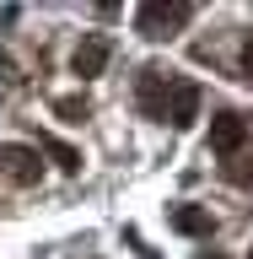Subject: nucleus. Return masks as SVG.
Wrapping results in <instances>:
<instances>
[{
  "mask_svg": "<svg viewBox=\"0 0 253 259\" xmlns=\"http://www.w3.org/2000/svg\"><path fill=\"white\" fill-rule=\"evenodd\" d=\"M108 54H113V44L103 38V32H92V38H81V44H76L70 70H76L81 81H92V76H103V70H108Z\"/></svg>",
  "mask_w": 253,
  "mask_h": 259,
  "instance_id": "obj_5",
  "label": "nucleus"
},
{
  "mask_svg": "<svg viewBox=\"0 0 253 259\" xmlns=\"http://www.w3.org/2000/svg\"><path fill=\"white\" fill-rule=\"evenodd\" d=\"M173 227L183 232V238H205L216 222H210V210H199V205H178L173 210Z\"/></svg>",
  "mask_w": 253,
  "mask_h": 259,
  "instance_id": "obj_7",
  "label": "nucleus"
},
{
  "mask_svg": "<svg viewBox=\"0 0 253 259\" xmlns=\"http://www.w3.org/2000/svg\"><path fill=\"white\" fill-rule=\"evenodd\" d=\"M54 113L70 119V124H81V119H86V97H54Z\"/></svg>",
  "mask_w": 253,
  "mask_h": 259,
  "instance_id": "obj_9",
  "label": "nucleus"
},
{
  "mask_svg": "<svg viewBox=\"0 0 253 259\" xmlns=\"http://www.w3.org/2000/svg\"><path fill=\"white\" fill-rule=\"evenodd\" d=\"M167 119H173L178 130H189L194 119H199V87L183 76H173V87H167Z\"/></svg>",
  "mask_w": 253,
  "mask_h": 259,
  "instance_id": "obj_6",
  "label": "nucleus"
},
{
  "mask_svg": "<svg viewBox=\"0 0 253 259\" xmlns=\"http://www.w3.org/2000/svg\"><path fill=\"white\" fill-rule=\"evenodd\" d=\"M226 178H232V184H248V178H253V162H232V167H226Z\"/></svg>",
  "mask_w": 253,
  "mask_h": 259,
  "instance_id": "obj_10",
  "label": "nucleus"
},
{
  "mask_svg": "<svg viewBox=\"0 0 253 259\" xmlns=\"http://www.w3.org/2000/svg\"><path fill=\"white\" fill-rule=\"evenodd\" d=\"M189 16H194V0H145L140 11H135V27L162 44V38H173Z\"/></svg>",
  "mask_w": 253,
  "mask_h": 259,
  "instance_id": "obj_1",
  "label": "nucleus"
},
{
  "mask_svg": "<svg viewBox=\"0 0 253 259\" xmlns=\"http://www.w3.org/2000/svg\"><path fill=\"white\" fill-rule=\"evenodd\" d=\"M38 146H43L48 157L60 162L65 173H81V151H76V146H65V141H54V135H43V141H38Z\"/></svg>",
  "mask_w": 253,
  "mask_h": 259,
  "instance_id": "obj_8",
  "label": "nucleus"
},
{
  "mask_svg": "<svg viewBox=\"0 0 253 259\" xmlns=\"http://www.w3.org/2000/svg\"><path fill=\"white\" fill-rule=\"evenodd\" d=\"M242 141H248V119H242L237 108H221L210 119V151H216V157H237Z\"/></svg>",
  "mask_w": 253,
  "mask_h": 259,
  "instance_id": "obj_3",
  "label": "nucleus"
},
{
  "mask_svg": "<svg viewBox=\"0 0 253 259\" xmlns=\"http://www.w3.org/2000/svg\"><path fill=\"white\" fill-rule=\"evenodd\" d=\"M167 87H173L167 70H157V65L140 70V81H135V103H140L145 119H167Z\"/></svg>",
  "mask_w": 253,
  "mask_h": 259,
  "instance_id": "obj_4",
  "label": "nucleus"
},
{
  "mask_svg": "<svg viewBox=\"0 0 253 259\" xmlns=\"http://www.w3.org/2000/svg\"><path fill=\"white\" fill-rule=\"evenodd\" d=\"M0 173L11 178V184H22V189H32V184L43 178L38 146H16V141H6V146H0Z\"/></svg>",
  "mask_w": 253,
  "mask_h": 259,
  "instance_id": "obj_2",
  "label": "nucleus"
},
{
  "mask_svg": "<svg viewBox=\"0 0 253 259\" xmlns=\"http://www.w3.org/2000/svg\"><path fill=\"white\" fill-rule=\"evenodd\" d=\"M242 76L253 81V38H248V44H242Z\"/></svg>",
  "mask_w": 253,
  "mask_h": 259,
  "instance_id": "obj_11",
  "label": "nucleus"
}]
</instances>
